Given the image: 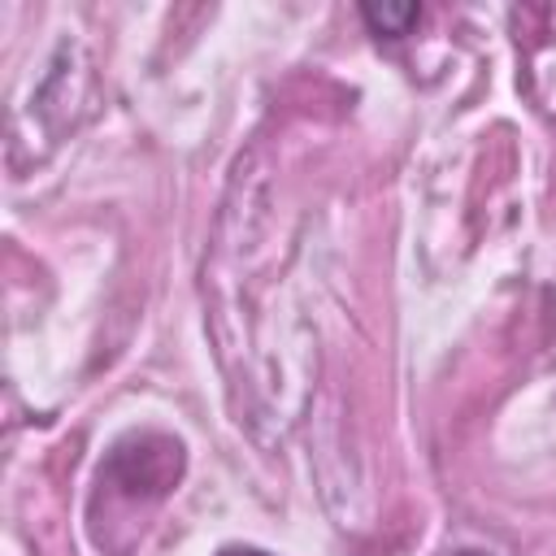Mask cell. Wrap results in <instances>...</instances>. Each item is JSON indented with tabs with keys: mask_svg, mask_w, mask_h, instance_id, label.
Masks as SVG:
<instances>
[{
	"mask_svg": "<svg viewBox=\"0 0 556 556\" xmlns=\"http://www.w3.org/2000/svg\"><path fill=\"white\" fill-rule=\"evenodd\" d=\"M361 17L369 22V30H378V35H404L413 22H417V4L413 0H369V4H361Z\"/></svg>",
	"mask_w": 556,
	"mask_h": 556,
	"instance_id": "6da1fadb",
	"label": "cell"
},
{
	"mask_svg": "<svg viewBox=\"0 0 556 556\" xmlns=\"http://www.w3.org/2000/svg\"><path fill=\"white\" fill-rule=\"evenodd\" d=\"M217 556H269V552H261V547H222Z\"/></svg>",
	"mask_w": 556,
	"mask_h": 556,
	"instance_id": "7a4b0ae2",
	"label": "cell"
},
{
	"mask_svg": "<svg viewBox=\"0 0 556 556\" xmlns=\"http://www.w3.org/2000/svg\"><path fill=\"white\" fill-rule=\"evenodd\" d=\"M456 556H486V552H473V547H465V552H456Z\"/></svg>",
	"mask_w": 556,
	"mask_h": 556,
	"instance_id": "3957f363",
	"label": "cell"
}]
</instances>
